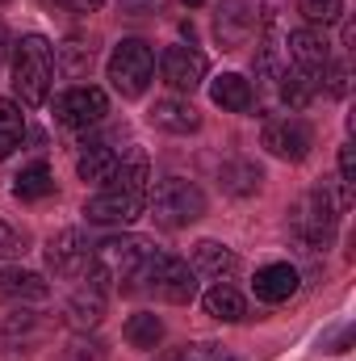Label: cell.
<instances>
[{
	"label": "cell",
	"instance_id": "cell-26",
	"mask_svg": "<svg viewBox=\"0 0 356 361\" xmlns=\"http://www.w3.org/2000/svg\"><path fill=\"white\" fill-rule=\"evenodd\" d=\"M260 169H256V164H248V160H239V164H227V169H222V185H227V189H231V193H239V197H243V193H256V189H260Z\"/></svg>",
	"mask_w": 356,
	"mask_h": 361
},
{
	"label": "cell",
	"instance_id": "cell-37",
	"mask_svg": "<svg viewBox=\"0 0 356 361\" xmlns=\"http://www.w3.org/2000/svg\"><path fill=\"white\" fill-rule=\"evenodd\" d=\"M184 4H205V0H184Z\"/></svg>",
	"mask_w": 356,
	"mask_h": 361
},
{
	"label": "cell",
	"instance_id": "cell-17",
	"mask_svg": "<svg viewBox=\"0 0 356 361\" xmlns=\"http://www.w3.org/2000/svg\"><path fill=\"white\" fill-rule=\"evenodd\" d=\"M51 294V286L30 269H0V298L13 302H42Z\"/></svg>",
	"mask_w": 356,
	"mask_h": 361
},
{
	"label": "cell",
	"instance_id": "cell-16",
	"mask_svg": "<svg viewBox=\"0 0 356 361\" xmlns=\"http://www.w3.org/2000/svg\"><path fill=\"white\" fill-rule=\"evenodd\" d=\"M235 252L227 248V244H218V240H201L197 248H193V273H201V277H214V281H222V277H231L235 273Z\"/></svg>",
	"mask_w": 356,
	"mask_h": 361
},
{
	"label": "cell",
	"instance_id": "cell-23",
	"mask_svg": "<svg viewBox=\"0 0 356 361\" xmlns=\"http://www.w3.org/2000/svg\"><path fill=\"white\" fill-rule=\"evenodd\" d=\"M13 193H17L21 202H38V197H46V193H55V177H51V169H46V164H30V169H21V173L13 177Z\"/></svg>",
	"mask_w": 356,
	"mask_h": 361
},
{
	"label": "cell",
	"instance_id": "cell-1",
	"mask_svg": "<svg viewBox=\"0 0 356 361\" xmlns=\"http://www.w3.org/2000/svg\"><path fill=\"white\" fill-rule=\"evenodd\" d=\"M147 180H151V173H147V160L143 156H134L130 164H117L113 180H105V189L96 197H89L84 214H89L92 223H105V227L134 223L143 214V206H147V189H151Z\"/></svg>",
	"mask_w": 356,
	"mask_h": 361
},
{
	"label": "cell",
	"instance_id": "cell-7",
	"mask_svg": "<svg viewBox=\"0 0 356 361\" xmlns=\"http://www.w3.org/2000/svg\"><path fill=\"white\" fill-rule=\"evenodd\" d=\"M139 281H143L155 298H164V302H193V294H197V273L189 269L180 257L155 252V248H151L147 265L139 273Z\"/></svg>",
	"mask_w": 356,
	"mask_h": 361
},
{
	"label": "cell",
	"instance_id": "cell-19",
	"mask_svg": "<svg viewBox=\"0 0 356 361\" xmlns=\"http://www.w3.org/2000/svg\"><path fill=\"white\" fill-rule=\"evenodd\" d=\"M117 164H122V156L113 152V147H105V143H92V147H84V156L76 160V173H80V180H113V173H117Z\"/></svg>",
	"mask_w": 356,
	"mask_h": 361
},
{
	"label": "cell",
	"instance_id": "cell-27",
	"mask_svg": "<svg viewBox=\"0 0 356 361\" xmlns=\"http://www.w3.org/2000/svg\"><path fill=\"white\" fill-rule=\"evenodd\" d=\"M59 68H63L68 76H84L92 68V47L84 38H68V42L59 47Z\"/></svg>",
	"mask_w": 356,
	"mask_h": 361
},
{
	"label": "cell",
	"instance_id": "cell-2",
	"mask_svg": "<svg viewBox=\"0 0 356 361\" xmlns=\"http://www.w3.org/2000/svg\"><path fill=\"white\" fill-rule=\"evenodd\" d=\"M352 206V189L340 180V189H314V193H306L298 206H293V214H289V227H293V235L306 244V248H327L331 244V235H336V219H340V210H348Z\"/></svg>",
	"mask_w": 356,
	"mask_h": 361
},
{
	"label": "cell",
	"instance_id": "cell-31",
	"mask_svg": "<svg viewBox=\"0 0 356 361\" xmlns=\"http://www.w3.org/2000/svg\"><path fill=\"white\" fill-rule=\"evenodd\" d=\"M68 361H105V345L101 341H89V336H76L68 345Z\"/></svg>",
	"mask_w": 356,
	"mask_h": 361
},
{
	"label": "cell",
	"instance_id": "cell-30",
	"mask_svg": "<svg viewBox=\"0 0 356 361\" xmlns=\"http://www.w3.org/2000/svg\"><path fill=\"white\" fill-rule=\"evenodd\" d=\"M38 332H42V328H38V319H34L30 311H17V315H8V324H4V336H8L13 345H17V341H21V345H30Z\"/></svg>",
	"mask_w": 356,
	"mask_h": 361
},
{
	"label": "cell",
	"instance_id": "cell-9",
	"mask_svg": "<svg viewBox=\"0 0 356 361\" xmlns=\"http://www.w3.org/2000/svg\"><path fill=\"white\" fill-rule=\"evenodd\" d=\"M105 114H109V101H105V92L92 89V85H76V89L55 97V118L63 126H72V130H89Z\"/></svg>",
	"mask_w": 356,
	"mask_h": 361
},
{
	"label": "cell",
	"instance_id": "cell-21",
	"mask_svg": "<svg viewBox=\"0 0 356 361\" xmlns=\"http://www.w3.org/2000/svg\"><path fill=\"white\" fill-rule=\"evenodd\" d=\"M205 315H214V319H222V324H239V319L248 315V302H243L239 290H231V286L218 281V286L205 294Z\"/></svg>",
	"mask_w": 356,
	"mask_h": 361
},
{
	"label": "cell",
	"instance_id": "cell-20",
	"mask_svg": "<svg viewBox=\"0 0 356 361\" xmlns=\"http://www.w3.org/2000/svg\"><path fill=\"white\" fill-rule=\"evenodd\" d=\"M210 97H214V105H222V109H231V114L252 109V85H248L243 76H235V72L218 76V80L210 85Z\"/></svg>",
	"mask_w": 356,
	"mask_h": 361
},
{
	"label": "cell",
	"instance_id": "cell-11",
	"mask_svg": "<svg viewBox=\"0 0 356 361\" xmlns=\"http://www.w3.org/2000/svg\"><path fill=\"white\" fill-rule=\"evenodd\" d=\"M205 55L201 51H193V47H168L164 55H160V72H164V80L172 85L177 92H193L201 80H205Z\"/></svg>",
	"mask_w": 356,
	"mask_h": 361
},
{
	"label": "cell",
	"instance_id": "cell-33",
	"mask_svg": "<svg viewBox=\"0 0 356 361\" xmlns=\"http://www.w3.org/2000/svg\"><path fill=\"white\" fill-rule=\"evenodd\" d=\"M319 76L327 80L323 89L331 92V97H344V92H348V68H344V63H327V68H323Z\"/></svg>",
	"mask_w": 356,
	"mask_h": 361
},
{
	"label": "cell",
	"instance_id": "cell-13",
	"mask_svg": "<svg viewBox=\"0 0 356 361\" xmlns=\"http://www.w3.org/2000/svg\"><path fill=\"white\" fill-rule=\"evenodd\" d=\"M327 63H331V51H327L323 34H314V30H293L289 34V68H298L306 76H319Z\"/></svg>",
	"mask_w": 356,
	"mask_h": 361
},
{
	"label": "cell",
	"instance_id": "cell-6",
	"mask_svg": "<svg viewBox=\"0 0 356 361\" xmlns=\"http://www.w3.org/2000/svg\"><path fill=\"white\" fill-rule=\"evenodd\" d=\"M155 76V55L147 42L139 38H122L109 55V85L122 92V97H143L147 85Z\"/></svg>",
	"mask_w": 356,
	"mask_h": 361
},
{
	"label": "cell",
	"instance_id": "cell-8",
	"mask_svg": "<svg viewBox=\"0 0 356 361\" xmlns=\"http://www.w3.org/2000/svg\"><path fill=\"white\" fill-rule=\"evenodd\" d=\"M260 143H265L276 160L298 164V160H306V156H310V147H314V130H310L302 118L285 114V118H272V122H265Z\"/></svg>",
	"mask_w": 356,
	"mask_h": 361
},
{
	"label": "cell",
	"instance_id": "cell-35",
	"mask_svg": "<svg viewBox=\"0 0 356 361\" xmlns=\"http://www.w3.org/2000/svg\"><path fill=\"white\" fill-rule=\"evenodd\" d=\"M55 4H63V8H72V13H92V8H101L105 0H55Z\"/></svg>",
	"mask_w": 356,
	"mask_h": 361
},
{
	"label": "cell",
	"instance_id": "cell-3",
	"mask_svg": "<svg viewBox=\"0 0 356 361\" xmlns=\"http://www.w3.org/2000/svg\"><path fill=\"white\" fill-rule=\"evenodd\" d=\"M55 85V47L42 34H25L13 51V89L25 105H42Z\"/></svg>",
	"mask_w": 356,
	"mask_h": 361
},
{
	"label": "cell",
	"instance_id": "cell-36",
	"mask_svg": "<svg viewBox=\"0 0 356 361\" xmlns=\"http://www.w3.org/2000/svg\"><path fill=\"white\" fill-rule=\"evenodd\" d=\"M8 47H13V38H8V30H4V25H0V59H4V55H8Z\"/></svg>",
	"mask_w": 356,
	"mask_h": 361
},
{
	"label": "cell",
	"instance_id": "cell-22",
	"mask_svg": "<svg viewBox=\"0 0 356 361\" xmlns=\"http://www.w3.org/2000/svg\"><path fill=\"white\" fill-rule=\"evenodd\" d=\"M25 139V114L17 101H0V160H8Z\"/></svg>",
	"mask_w": 356,
	"mask_h": 361
},
{
	"label": "cell",
	"instance_id": "cell-12",
	"mask_svg": "<svg viewBox=\"0 0 356 361\" xmlns=\"http://www.w3.org/2000/svg\"><path fill=\"white\" fill-rule=\"evenodd\" d=\"M252 30H256V8H252V4H243V0L222 4V8H218V17H214V34H218L222 51H239V47L252 38Z\"/></svg>",
	"mask_w": 356,
	"mask_h": 361
},
{
	"label": "cell",
	"instance_id": "cell-5",
	"mask_svg": "<svg viewBox=\"0 0 356 361\" xmlns=\"http://www.w3.org/2000/svg\"><path fill=\"white\" fill-rule=\"evenodd\" d=\"M147 206H151V219L160 227H189L205 214V193L184 177H168L160 180L155 189H147Z\"/></svg>",
	"mask_w": 356,
	"mask_h": 361
},
{
	"label": "cell",
	"instance_id": "cell-15",
	"mask_svg": "<svg viewBox=\"0 0 356 361\" xmlns=\"http://www.w3.org/2000/svg\"><path fill=\"white\" fill-rule=\"evenodd\" d=\"M147 118H151V126H160V130H168V135H189V130L201 126V114H197L189 101H177V97L155 101Z\"/></svg>",
	"mask_w": 356,
	"mask_h": 361
},
{
	"label": "cell",
	"instance_id": "cell-32",
	"mask_svg": "<svg viewBox=\"0 0 356 361\" xmlns=\"http://www.w3.org/2000/svg\"><path fill=\"white\" fill-rule=\"evenodd\" d=\"M21 252H25V231L0 219V257H21Z\"/></svg>",
	"mask_w": 356,
	"mask_h": 361
},
{
	"label": "cell",
	"instance_id": "cell-29",
	"mask_svg": "<svg viewBox=\"0 0 356 361\" xmlns=\"http://www.w3.org/2000/svg\"><path fill=\"white\" fill-rule=\"evenodd\" d=\"M298 8L310 25H331L344 13V0H298Z\"/></svg>",
	"mask_w": 356,
	"mask_h": 361
},
{
	"label": "cell",
	"instance_id": "cell-34",
	"mask_svg": "<svg viewBox=\"0 0 356 361\" xmlns=\"http://www.w3.org/2000/svg\"><path fill=\"white\" fill-rule=\"evenodd\" d=\"M340 180H344L348 189L356 185V152H352V143L340 147Z\"/></svg>",
	"mask_w": 356,
	"mask_h": 361
},
{
	"label": "cell",
	"instance_id": "cell-25",
	"mask_svg": "<svg viewBox=\"0 0 356 361\" xmlns=\"http://www.w3.org/2000/svg\"><path fill=\"white\" fill-rule=\"evenodd\" d=\"M126 341H130L134 349H155V345L164 341V324H160V315H151V311L130 315V319H126Z\"/></svg>",
	"mask_w": 356,
	"mask_h": 361
},
{
	"label": "cell",
	"instance_id": "cell-10",
	"mask_svg": "<svg viewBox=\"0 0 356 361\" xmlns=\"http://www.w3.org/2000/svg\"><path fill=\"white\" fill-rule=\"evenodd\" d=\"M89 261H92L89 240H84L76 227L51 235V244H46V265H51L55 277H80V273L89 269Z\"/></svg>",
	"mask_w": 356,
	"mask_h": 361
},
{
	"label": "cell",
	"instance_id": "cell-18",
	"mask_svg": "<svg viewBox=\"0 0 356 361\" xmlns=\"http://www.w3.org/2000/svg\"><path fill=\"white\" fill-rule=\"evenodd\" d=\"M63 315H68V324H72V328H80V332L96 328V324H101V315H105V290H96V286L76 290V294L68 298Z\"/></svg>",
	"mask_w": 356,
	"mask_h": 361
},
{
	"label": "cell",
	"instance_id": "cell-14",
	"mask_svg": "<svg viewBox=\"0 0 356 361\" xmlns=\"http://www.w3.org/2000/svg\"><path fill=\"white\" fill-rule=\"evenodd\" d=\"M256 298L260 302H285V298H293L298 294V286H302V277L293 265H285V261H276V265H265V269H256Z\"/></svg>",
	"mask_w": 356,
	"mask_h": 361
},
{
	"label": "cell",
	"instance_id": "cell-4",
	"mask_svg": "<svg viewBox=\"0 0 356 361\" xmlns=\"http://www.w3.org/2000/svg\"><path fill=\"white\" fill-rule=\"evenodd\" d=\"M151 257V244L139 240V235H109L105 244H96L92 252V286L96 290H109V286H130L139 281V273Z\"/></svg>",
	"mask_w": 356,
	"mask_h": 361
},
{
	"label": "cell",
	"instance_id": "cell-28",
	"mask_svg": "<svg viewBox=\"0 0 356 361\" xmlns=\"http://www.w3.org/2000/svg\"><path fill=\"white\" fill-rule=\"evenodd\" d=\"M155 361H235L222 345H180V349H168Z\"/></svg>",
	"mask_w": 356,
	"mask_h": 361
},
{
	"label": "cell",
	"instance_id": "cell-38",
	"mask_svg": "<svg viewBox=\"0 0 356 361\" xmlns=\"http://www.w3.org/2000/svg\"><path fill=\"white\" fill-rule=\"evenodd\" d=\"M0 4H4V0H0Z\"/></svg>",
	"mask_w": 356,
	"mask_h": 361
},
{
	"label": "cell",
	"instance_id": "cell-24",
	"mask_svg": "<svg viewBox=\"0 0 356 361\" xmlns=\"http://www.w3.org/2000/svg\"><path fill=\"white\" fill-rule=\"evenodd\" d=\"M276 80H281V97H285V105H289V109L310 105V97L319 92V80H314V76H306V72H298V68H285Z\"/></svg>",
	"mask_w": 356,
	"mask_h": 361
}]
</instances>
